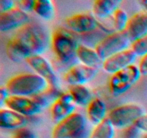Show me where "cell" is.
Instances as JSON below:
<instances>
[{"mask_svg": "<svg viewBox=\"0 0 147 138\" xmlns=\"http://www.w3.org/2000/svg\"><path fill=\"white\" fill-rule=\"evenodd\" d=\"M49 41L47 34L41 26L29 22L17 29L9 39L5 53L11 61L18 63L35 55H42L47 50Z\"/></svg>", "mask_w": 147, "mask_h": 138, "instance_id": "cell-1", "label": "cell"}, {"mask_svg": "<svg viewBox=\"0 0 147 138\" xmlns=\"http://www.w3.org/2000/svg\"><path fill=\"white\" fill-rule=\"evenodd\" d=\"M4 86L10 95L32 97L44 91L48 83L36 73H22L9 78Z\"/></svg>", "mask_w": 147, "mask_h": 138, "instance_id": "cell-2", "label": "cell"}, {"mask_svg": "<svg viewBox=\"0 0 147 138\" xmlns=\"http://www.w3.org/2000/svg\"><path fill=\"white\" fill-rule=\"evenodd\" d=\"M50 45L57 60L67 64L76 57L79 43L73 32L63 27H57L52 33Z\"/></svg>", "mask_w": 147, "mask_h": 138, "instance_id": "cell-3", "label": "cell"}, {"mask_svg": "<svg viewBox=\"0 0 147 138\" xmlns=\"http://www.w3.org/2000/svg\"><path fill=\"white\" fill-rule=\"evenodd\" d=\"M144 114V109L140 104L129 103L111 109L107 114V118L115 129H123L134 124Z\"/></svg>", "mask_w": 147, "mask_h": 138, "instance_id": "cell-4", "label": "cell"}, {"mask_svg": "<svg viewBox=\"0 0 147 138\" xmlns=\"http://www.w3.org/2000/svg\"><path fill=\"white\" fill-rule=\"evenodd\" d=\"M141 76L139 67L135 64L113 73L109 78V92L114 96L123 94L139 80Z\"/></svg>", "mask_w": 147, "mask_h": 138, "instance_id": "cell-5", "label": "cell"}, {"mask_svg": "<svg viewBox=\"0 0 147 138\" xmlns=\"http://www.w3.org/2000/svg\"><path fill=\"white\" fill-rule=\"evenodd\" d=\"M131 42L125 31L113 32L102 37L95 45V50L103 60L129 48Z\"/></svg>", "mask_w": 147, "mask_h": 138, "instance_id": "cell-6", "label": "cell"}, {"mask_svg": "<svg viewBox=\"0 0 147 138\" xmlns=\"http://www.w3.org/2000/svg\"><path fill=\"white\" fill-rule=\"evenodd\" d=\"M85 116L74 112L55 124L51 132V138H78L86 128Z\"/></svg>", "mask_w": 147, "mask_h": 138, "instance_id": "cell-7", "label": "cell"}, {"mask_svg": "<svg viewBox=\"0 0 147 138\" xmlns=\"http://www.w3.org/2000/svg\"><path fill=\"white\" fill-rule=\"evenodd\" d=\"M69 30L78 34H86L98 28V22L93 14L77 13L67 17L65 20Z\"/></svg>", "mask_w": 147, "mask_h": 138, "instance_id": "cell-8", "label": "cell"}, {"mask_svg": "<svg viewBox=\"0 0 147 138\" xmlns=\"http://www.w3.org/2000/svg\"><path fill=\"white\" fill-rule=\"evenodd\" d=\"M36 74L41 76L49 86L59 87V80L50 62L41 55H32L25 60Z\"/></svg>", "mask_w": 147, "mask_h": 138, "instance_id": "cell-9", "label": "cell"}, {"mask_svg": "<svg viewBox=\"0 0 147 138\" xmlns=\"http://www.w3.org/2000/svg\"><path fill=\"white\" fill-rule=\"evenodd\" d=\"M4 106L25 116H34L42 110L32 98L27 96L10 95L6 100Z\"/></svg>", "mask_w": 147, "mask_h": 138, "instance_id": "cell-10", "label": "cell"}, {"mask_svg": "<svg viewBox=\"0 0 147 138\" xmlns=\"http://www.w3.org/2000/svg\"><path fill=\"white\" fill-rule=\"evenodd\" d=\"M137 55L131 47L116 53L106 58L103 62V70L113 74L129 66L134 64Z\"/></svg>", "mask_w": 147, "mask_h": 138, "instance_id": "cell-11", "label": "cell"}, {"mask_svg": "<svg viewBox=\"0 0 147 138\" xmlns=\"http://www.w3.org/2000/svg\"><path fill=\"white\" fill-rule=\"evenodd\" d=\"M76 103L70 92H63L50 106V117L55 123L74 113Z\"/></svg>", "mask_w": 147, "mask_h": 138, "instance_id": "cell-12", "label": "cell"}, {"mask_svg": "<svg viewBox=\"0 0 147 138\" xmlns=\"http://www.w3.org/2000/svg\"><path fill=\"white\" fill-rule=\"evenodd\" d=\"M98 73V69L78 63L70 66L64 74V80L70 86L85 85L91 81Z\"/></svg>", "mask_w": 147, "mask_h": 138, "instance_id": "cell-13", "label": "cell"}, {"mask_svg": "<svg viewBox=\"0 0 147 138\" xmlns=\"http://www.w3.org/2000/svg\"><path fill=\"white\" fill-rule=\"evenodd\" d=\"M29 22L30 18L27 13L17 6L8 11L0 12V30L1 32L17 30Z\"/></svg>", "mask_w": 147, "mask_h": 138, "instance_id": "cell-14", "label": "cell"}, {"mask_svg": "<svg viewBox=\"0 0 147 138\" xmlns=\"http://www.w3.org/2000/svg\"><path fill=\"white\" fill-rule=\"evenodd\" d=\"M124 31L131 43L146 34L147 11L138 12L129 17Z\"/></svg>", "mask_w": 147, "mask_h": 138, "instance_id": "cell-15", "label": "cell"}, {"mask_svg": "<svg viewBox=\"0 0 147 138\" xmlns=\"http://www.w3.org/2000/svg\"><path fill=\"white\" fill-rule=\"evenodd\" d=\"M27 116H23L8 108L0 109V126L5 129H17L25 126Z\"/></svg>", "mask_w": 147, "mask_h": 138, "instance_id": "cell-16", "label": "cell"}, {"mask_svg": "<svg viewBox=\"0 0 147 138\" xmlns=\"http://www.w3.org/2000/svg\"><path fill=\"white\" fill-rule=\"evenodd\" d=\"M86 116L94 126L103 122L107 117V108L101 99L94 97L86 106Z\"/></svg>", "mask_w": 147, "mask_h": 138, "instance_id": "cell-17", "label": "cell"}, {"mask_svg": "<svg viewBox=\"0 0 147 138\" xmlns=\"http://www.w3.org/2000/svg\"><path fill=\"white\" fill-rule=\"evenodd\" d=\"M76 57L80 63L88 67L98 69L103 66V60L95 48L83 44H79L76 51Z\"/></svg>", "mask_w": 147, "mask_h": 138, "instance_id": "cell-18", "label": "cell"}, {"mask_svg": "<svg viewBox=\"0 0 147 138\" xmlns=\"http://www.w3.org/2000/svg\"><path fill=\"white\" fill-rule=\"evenodd\" d=\"M121 1L118 0H96L93 2V14L98 21L106 20L112 16L114 12L119 8Z\"/></svg>", "mask_w": 147, "mask_h": 138, "instance_id": "cell-19", "label": "cell"}, {"mask_svg": "<svg viewBox=\"0 0 147 138\" xmlns=\"http://www.w3.org/2000/svg\"><path fill=\"white\" fill-rule=\"evenodd\" d=\"M62 93L63 91L60 90V88L48 85L44 91L32 96V98L43 109L50 105L51 106L52 103L60 96Z\"/></svg>", "mask_w": 147, "mask_h": 138, "instance_id": "cell-20", "label": "cell"}, {"mask_svg": "<svg viewBox=\"0 0 147 138\" xmlns=\"http://www.w3.org/2000/svg\"><path fill=\"white\" fill-rule=\"evenodd\" d=\"M76 105L80 106H87L93 99L91 91L85 85H73L68 89Z\"/></svg>", "mask_w": 147, "mask_h": 138, "instance_id": "cell-21", "label": "cell"}, {"mask_svg": "<svg viewBox=\"0 0 147 138\" xmlns=\"http://www.w3.org/2000/svg\"><path fill=\"white\" fill-rule=\"evenodd\" d=\"M33 12L43 20H51L55 15V7L50 0H34Z\"/></svg>", "mask_w": 147, "mask_h": 138, "instance_id": "cell-22", "label": "cell"}, {"mask_svg": "<svg viewBox=\"0 0 147 138\" xmlns=\"http://www.w3.org/2000/svg\"><path fill=\"white\" fill-rule=\"evenodd\" d=\"M115 127L107 117L94 126L88 138H114Z\"/></svg>", "mask_w": 147, "mask_h": 138, "instance_id": "cell-23", "label": "cell"}, {"mask_svg": "<svg viewBox=\"0 0 147 138\" xmlns=\"http://www.w3.org/2000/svg\"><path fill=\"white\" fill-rule=\"evenodd\" d=\"M127 13L121 8H118L110 17L112 27L114 32L124 31L129 21Z\"/></svg>", "mask_w": 147, "mask_h": 138, "instance_id": "cell-24", "label": "cell"}, {"mask_svg": "<svg viewBox=\"0 0 147 138\" xmlns=\"http://www.w3.org/2000/svg\"><path fill=\"white\" fill-rule=\"evenodd\" d=\"M131 48L134 50L137 56H143L147 53V34L136 41L132 42Z\"/></svg>", "mask_w": 147, "mask_h": 138, "instance_id": "cell-25", "label": "cell"}, {"mask_svg": "<svg viewBox=\"0 0 147 138\" xmlns=\"http://www.w3.org/2000/svg\"><path fill=\"white\" fill-rule=\"evenodd\" d=\"M11 138H39L37 134L32 129L26 126L15 129L11 135Z\"/></svg>", "mask_w": 147, "mask_h": 138, "instance_id": "cell-26", "label": "cell"}, {"mask_svg": "<svg viewBox=\"0 0 147 138\" xmlns=\"http://www.w3.org/2000/svg\"><path fill=\"white\" fill-rule=\"evenodd\" d=\"M122 130V138H139L140 136L141 131L136 127L135 124L128 126Z\"/></svg>", "mask_w": 147, "mask_h": 138, "instance_id": "cell-27", "label": "cell"}, {"mask_svg": "<svg viewBox=\"0 0 147 138\" xmlns=\"http://www.w3.org/2000/svg\"><path fill=\"white\" fill-rule=\"evenodd\" d=\"M34 1L33 0H20L16 1V6L24 12L27 13L30 11H33Z\"/></svg>", "mask_w": 147, "mask_h": 138, "instance_id": "cell-28", "label": "cell"}, {"mask_svg": "<svg viewBox=\"0 0 147 138\" xmlns=\"http://www.w3.org/2000/svg\"><path fill=\"white\" fill-rule=\"evenodd\" d=\"M136 127L141 131L147 133V114H144L137 119L134 124Z\"/></svg>", "mask_w": 147, "mask_h": 138, "instance_id": "cell-29", "label": "cell"}, {"mask_svg": "<svg viewBox=\"0 0 147 138\" xmlns=\"http://www.w3.org/2000/svg\"><path fill=\"white\" fill-rule=\"evenodd\" d=\"M16 7V2L11 0H1L0 1V12L8 11Z\"/></svg>", "mask_w": 147, "mask_h": 138, "instance_id": "cell-30", "label": "cell"}, {"mask_svg": "<svg viewBox=\"0 0 147 138\" xmlns=\"http://www.w3.org/2000/svg\"><path fill=\"white\" fill-rule=\"evenodd\" d=\"M138 67L142 76H147V53L141 57Z\"/></svg>", "mask_w": 147, "mask_h": 138, "instance_id": "cell-31", "label": "cell"}, {"mask_svg": "<svg viewBox=\"0 0 147 138\" xmlns=\"http://www.w3.org/2000/svg\"><path fill=\"white\" fill-rule=\"evenodd\" d=\"M10 93L7 88L5 86H1V88H0V103H1V106L4 105L6 100L8 99Z\"/></svg>", "mask_w": 147, "mask_h": 138, "instance_id": "cell-32", "label": "cell"}, {"mask_svg": "<svg viewBox=\"0 0 147 138\" xmlns=\"http://www.w3.org/2000/svg\"><path fill=\"white\" fill-rule=\"evenodd\" d=\"M140 3L143 5V7H144L145 10L147 11V0H146V1H142Z\"/></svg>", "mask_w": 147, "mask_h": 138, "instance_id": "cell-33", "label": "cell"}]
</instances>
